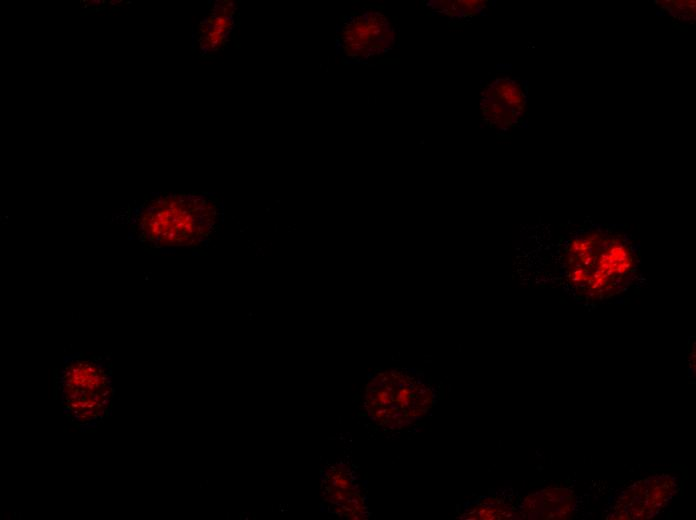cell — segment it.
Wrapping results in <instances>:
<instances>
[{
    "instance_id": "8992f818",
    "label": "cell",
    "mask_w": 696,
    "mask_h": 520,
    "mask_svg": "<svg viewBox=\"0 0 696 520\" xmlns=\"http://www.w3.org/2000/svg\"><path fill=\"white\" fill-rule=\"evenodd\" d=\"M426 6L451 19H464L481 14L487 8V2L480 0H430Z\"/></svg>"
},
{
    "instance_id": "5b68a950",
    "label": "cell",
    "mask_w": 696,
    "mask_h": 520,
    "mask_svg": "<svg viewBox=\"0 0 696 520\" xmlns=\"http://www.w3.org/2000/svg\"><path fill=\"white\" fill-rule=\"evenodd\" d=\"M235 6L230 1H216L198 29L197 42L202 53L220 49L234 25Z\"/></svg>"
},
{
    "instance_id": "277c9868",
    "label": "cell",
    "mask_w": 696,
    "mask_h": 520,
    "mask_svg": "<svg viewBox=\"0 0 696 520\" xmlns=\"http://www.w3.org/2000/svg\"><path fill=\"white\" fill-rule=\"evenodd\" d=\"M526 95L519 82L508 77L495 79L482 92L480 107L484 120L494 128L508 130L521 119Z\"/></svg>"
},
{
    "instance_id": "3957f363",
    "label": "cell",
    "mask_w": 696,
    "mask_h": 520,
    "mask_svg": "<svg viewBox=\"0 0 696 520\" xmlns=\"http://www.w3.org/2000/svg\"><path fill=\"white\" fill-rule=\"evenodd\" d=\"M340 41L347 56L365 60L394 47L395 29L381 12L366 10L344 23Z\"/></svg>"
},
{
    "instance_id": "6da1fadb",
    "label": "cell",
    "mask_w": 696,
    "mask_h": 520,
    "mask_svg": "<svg viewBox=\"0 0 696 520\" xmlns=\"http://www.w3.org/2000/svg\"><path fill=\"white\" fill-rule=\"evenodd\" d=\"M120 220L129 235L154 247L189 246L206 240L218 220L216 203L196 194H169L149 198Z\"/></svg>"
},
{
    "instance_id": "7a4b0ae2",
    "label": "cell",
    "mask_w": 696,
    "mask_h": 520,
    "mask_svg": "<svg viewBox=\"0 0 696 520\" xmlns=\"http://www.w3.org/2000/svg\"><path fill=\"white\" fill-rule=\"evenodd\" d=\"M63 404L74 420L94 421L108 408L111 398L110 379L104 362L78 357L60 372Z\"/></svg>"
}]
</instances>
